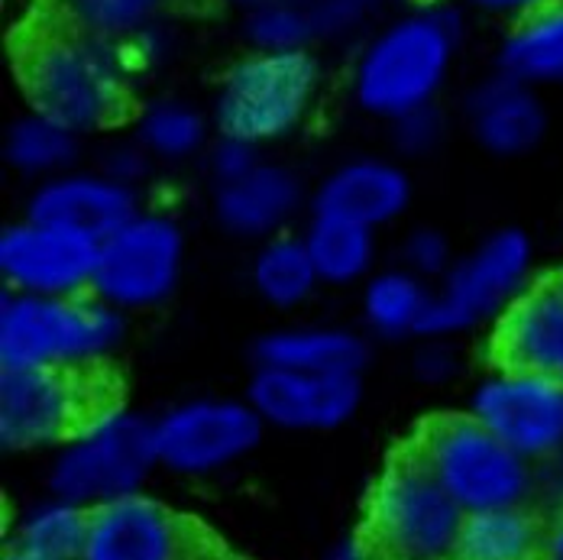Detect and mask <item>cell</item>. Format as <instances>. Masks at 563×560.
Masks as SVG:
<instances>
[{
    "instance_id": "obj_39",
    "label": "cell",
    "mask_w": 563,
    "mask_h": 560,
    "mask_svg": "<svg viewBox=\"0 0 563 560\" xmlns=\"http://www.w3.org/2000/svg\"><path fill=\"white\" fill-rule=\"evenodd\" d=\"M541 560H563V558H554V554H548V558H541Z\"/></svg>"
},
{
    "instance_id": "obj_26",
    "label": "cell",
    "mask_w": 563,
    "mask_h": 560,
    "mask_svg": "<svg viewBox=\"0 0 563 560\" xmlns=\"http://www.w3.org/2000/svg\"><path fill=\"white\" fill-rule=\"evenodd\" d=\"M428 301H431V288L424 285V279H418L405 266L386 270L373 276L363 288V318L383 337L418 334Z\"/></svg>"
},
{
    "instance_id": "obj_4",
    "label": "cell",
    "mask_w": 563,
    "mask_h": 560,
    "mask_svg": "<svg viewBox=\"0 0 563 560\" xmlns=\"http://www.w3.org/2000/svg\"><path fill=\"white\" fill-rule=\"evenodd\" d=\"M460 46V20L448 7H424L389 23L356 62L360 108L386 120L434 105Z\"/></svg>"
},
{
    "instance_id": "obj_9",
    "label": "cell",
    "mask_w": 563,
    "mask_h": 560,
    "mask_svg": "<svg viewBox=\"0 0 563 560\" xmlns=\"http://www.w3.org/2000/svg\"><path fill=\"white\" fill-rule=\"evenodd\" d=\"M227 545L172 505L130 493L88 505L78 560H224Z\"/></svg>"
},
{
    "instance_id": "obj_40",
    "label": "cell",
    "mask_w": 563,
    "mask_h": 560,
    "mask_svg": "<svg viewBox=\"0 0 563 560\" xmlns=\"http://www.w3.org/2000/svg\"><path fill=\"white\" fill-rule=\"evenodd\" d=\"M224 560H240V558H236V554H227V558Z\"/></svg>"
},
{
    "instance_id": "obj_8",
    "label": "cell",
    "mask_w": 563,
    "mask_h": 560,
    "mask_svg": "<svg viewBox=\"0 0 563 560\" xmlns=\"http://www.w3.org/2000/svg\"><path fill=\"white\" fill-rule=\"evenodd\" d=\"M528 273L531 240L515 227L489 233L473 253L456 260L441 288L431 292L418 334H460L486 318H499L528 285Z\"/></svg>"
},
{
    "instance_id": "obj_31",
    "label": "cell",
    "mask_w": 563,
    "mask_h": 560,
    "mask_svg": "<svg viewBox=\"0 0 563 560\" xmlns=\"http://www.w3.org/2000/svg\"><path fill=\"white\" fill-rule=\"evenodd\" d=\"M88 531V505L62 503L40 512L20 538V548L56 560H78Z\"/></svg>"
},
{
    "instance_id": "obj_38",
    "label": "cell",
    "mask_w": 563,
    "mask_h": 560,
    "mask_svg": "<svg viewBox=\"0 0 563 560\" xmlns=\"http://www.w3.org/2000/svg\"><path fill=\"white\" fill-rule=\"evenodd\" d=\"M227 3H246V7H256L260 0H227Z\"/></svg>"
},
{
    "instance_id": "obj_28",
    "label": "cell",
    "mask_w": 563,
    "mask_h": 560,
    "mask_svg": "<svg viewBox=\"0 0 563 560\" xmlns=\"http://www.w3.org/2000/svg\"><path fill=\"white\" fill-rule=\"evenodd\" d=\"M246 36L260 53L308 50L314 40H324L314 0H260L250 7Z\"/></svg>"
},
{
    "instance_id": "obj_41",
    "label": "cell",
    "mask_w": 563,
    "mask_h": 560,
    "mask_svg": "<svg viewBox=\"0 0 563 560\" xmlns=\"http://www.w3.org/2000/svg\"><path fill=\"white\" fill-rule=\"evenodd\" d=\"M363 3H366V7H373V3H376V0H363Z\"/></svg>"
},
{
    "instance_id": "obj_1",
    "label": "cell",
    "mask_w": 563,
    "mask_h": 560,
    "mask_svg": "<svg viewBox=\"0 0 563 560\" xmlns=\"http://www.w3.org/2000/svg\"><path fill=\"white\" fill-rule=\"evenodd\" d=\"M16 78L33 111L71 133L108 130L130 108L126 58L120 46L56 23H40L16 50Z\"/></svg>"
},
{
    "instance_id": "obj_29",
    "label": "cell",
    "mask_w": 563,
    "mask_h": 560,
    "mask_svg": "<svg viewBox=\"0 0 563 560\" xmlns=\"http://www.w3.org/2000/svg\"><path fill=\"white\" fill-rule=\"evenodd\" d=\"M75 150H78V133H71L68 127L36 111L16 120L3 140L7 163L30 175H46V172L65 168L75 160Z\"/></svg>"
},
{
    "instance_id": "obj_13",
    "label": "cell",
    "mask_w": 563,
    "mask_h": 560,
    "mask_svg": "<svg viewBox=\"0 0 563 560\" xmlns=\"http://www.w3.org/2000/svg\"><path fill=\"white\" fill-rule=\"evenodd\" d=\"M470 411L525 460L563 448V383L558 380L496 370L473 393Z\"/></svg>"
},
{
    "instance_id": "obj_16",
    "label": "cell",
    "mask_w": 563,
    "mask_h": 560,
    "mask_svg": "<svg viewBox=\"0 0 563 560\" xmlns=\"http://www.w3.org/2000/svg\"><path fill=\"white\" fill-rule=\"evenodd\" d=\"M363 398L360 373H301L260 366L250 380V405L279 428H338Z\"/></svg>"
},
{
    "instance_id": "obj_22",
    "label": "cell",
    "mask_w": 563,
    "mask_h": 560,
    "mask_svg": "<svg viewBox=\"0 0 563 560\" xmlns=\"http://www.w3.org/2000/svg\"><path fill=\"white\" fill-rule=\"evenodd\" d=\"M366 340L340 328H288L256 343V366L301 373H363Z\"/></svg>"
},
{
    "instance_id": "obj_23",
    "label": "cell",
    "mask_w": 563,
    "mask_h": 560,
    "mask_svg": "<svg viewBox=\"0 0 563 560\" xmlns=\"http://www.w3.org/2000/svg\"><path fill=\"white\" fill-rule=\"evenodd\" d=\"M499 72L531 88L563 85V0L515 23L499 50Z\"/></svg>"
},
{
    "instance_id": "obj_25",
    "label": "cell",
    "mask_w": 563,
    "mask_h": 560,
    "mask_svg": "<svg viewBox=\"0 0 563 560\" xmlns=\"http://www.w3.org/2000/svg\"><path fill=\"white\" fill-rule=\"evenodd\" d=\"M301 240L318 270V279L328 285H350L373 270L376 237L369 227L334 221V218H314Z\"/></svg>"
},
{
    "instance_id": "obj_3",
    "label": "cell",
    "mask_w": 563,
    "mask_h": 560,
    "mask_svg": "<svg viewBox=\"0 0 563 560\" xmlns=\"http://www.w3.org/2000/svg\"><path fill=\"white\" fill-rule=\"evenodd\" d=\"M123 411L104 360L0 370V438L7 450L75 444Z\"/></svg>"
},
{
    "instance_id": "obj_14",
    "label": "cell",
    "mask_w": 563,
    "mask_h": 560,
    "mask_svg": "<svg viewBox=\"0 0 563 560\" xmlns=\"http://www.w3.org/2000/svg\"><path fill=\"white\" fill-rule=\"evenodd\" d=\"M260 435L263 418L253 405L205 398L178 405L156 421V450L159 463L172 470L205 473L256 448Z\"/></svg>"
},
{
    "instance_id": "obj_34",
    "label": "cell",
    "mask_w": 563,
    "mask_h": 560,
    "mask_svg": "<svg viewBox=\"0 0 563 560\" xmlns=\"http://www.w3.org/2000/svg\"><path fill=\"white\" fill-rule=\"evenodd\" d=\"M256 166H260L256 146L246 143V140L221 136V143L211 150V172H214V182H218V185L236 182V178L250 175Z\"/></svg>"
},
{
    "instance_id": "obj_21",
    "label": "cell",
    "mask_w": 563,
    "mask_h": 560,
    "mask_svg": "<svg viewBox=\"0 0 563 560\" xmlns=\"http://www.w3.org/2000/svg\"><path fill=\"white\" fill-rule=\"evenodd\" d=\"M548 558V518L525 505L473 512L463 518L451 560H541Z\"/></svg>"
},
{
    "instance_id": "obj_7",
    "label": "cell",
    "mask_w": 563,
    "mask_h": 560,
    "mask_svg": "<svg viewBox=\"0 0 563 560\" xmlns=\"http://www.w3.org/2000/svg\"><path fill=\"white\" fill-rule=\"evenodd\" d=\"M318 91V62L308 50L253 53L236 62L214 105L221 136L253 146L291 133Z\"/></svg>"
},
{
    "instance_id": "obj_32",
    "label": "cell",
    "mask_w": 563,
    "mask_h": 560,
    "mask_svg": "<svg viewBox=\"0 0 563 560\" xmlns=\"http://www.w3.org/2000/svg\"><path fill=\"white\" fill-rule=\"evenodd\" d=\"M401 263L408 273H415L418 279H434V276H448L453 266L451 243L441 230L434 227H418L405 237L401 243Z\"/></svg>"
},
{
    "instance_id": "obj_27",
    "label": "cell",
    "mask_w": 563,
    "mask_h": 560,
    "mask_svg": "<svg viewBox=\"0 0 563 560\" xmlns=\"http://www.w3.org/2000/svg\"><path fill=\"white\" fill-rule=\"evenodd\" d=\"M250 276H253V288L260 292V298L276 308L301 305L321 282L311 256H308L305 240H295V237H273L269 243H263L253 260Z\"/></svg>"
},
{
    "instance_id": "obj_12",
    "label": "cell",
    "mask_w": 563,
    "mask_h": 560,
    "mask_svg": "<svg viewBox=\"0 0 563 560\" xmlns=\"http://www.w3.org/2000/svg\"><path fill=\"white\" fill-rule=\"evenodd\" d=\"M101 243L65 227L23 224L0 233V273L16 295H85L95 285Z\"/></svg>"
},
{
    "instance_id": "obj_30",
    "label": "cell",
    "mask_w": 563,
    "mask_h": 560,
    "mask_svg": "<svg viewBox=\"0 0 563 560\" xmlns=\"http://www.w3.org/2000/svg\"><path fill=\"white\" fill-rule=\"evenodd\" d=\"M208 140L205 117L181 105V101H159L140 113V143L150 156L166 163H178L195 156Z\"/></svg>"
},
{
    "instance_id": "obj_19",
    "label": "cell",
    "mask_w": 563,
    "mask_h": 560,
    "mask_svg": "<svg viewBox=\"0 0 563 560\" xmlns=\"http://www.w3.org/2000/svg\"><path fill=\"white\" fill-rule=\"evenodd\" d=\"M466 123L493 156H525L544 140L548 111L538 88L499 72L466 95Z\"/></svg>"
},
{
    "instance_id": "obj_17",
    "label": "cell",
    "mask_w": 563,
    "mask_h": 560,
    "mask_svg": "<svg viewBox=\"0 0 563 560\" xmlns=\"http://www.w3.org/2000/svg\"><path fill=\"white\" fill-rule=\"evenodd\" d=\"M136 218V198L126 182L111 175H56L36 188L26 221L78 230L98 243Z\"/></svg>"
},
{
    "instance_id": "obj_36",
    "label": "cell",
    "mask_w": 563,
    "mask_h": 560,
    "mask_svg": "<svg viewBox=\"0 0 563 560\" xmlns=\"http://www.w3.org/2000/svg\"><path fill=\"white\" fill-rule=\"evenodd\" d=\"M548 554L563 558V505L554 518H548Z\"/></svg>"
},
{
    "instance_id": "obj_18",
    "label": "cell",
    "mask_w": 563,
    "mask_h": 560,
    "mask_svg": "<svg viewBox=\"0 0 563 560\" xmlns=\"http://www.w3.org/2000/svg\"><path fill=\"white\" fill-rule=\"evenodd\" d=\"M411 201V182L405 168L386 160H353L334 168L314 191V218H334L350 224H389L405 215Z\"/></svg>"
},
{
    "instance_id": "obj_15",
    "label": "cell",
    "mask_w": 563,
    "mask_h": 560,
    "mask_svg": "<svg viewBox=\"0 0 563 560\" xmlns=\"http://www.w3.org/2000/svg\"><path fill=\"white\" fill-rule=\"evenodd\" d=\"M496 370H521L563 383V273L528 282L496 318Z\"/></svg>"
},
{
    "instance_id": "obj_2",
    "label": "cell",
    "mask_w": 563,
    "mask_h": 560,
    "mask_svg": "<svg viewBox=\"0 0 563 560\" xmlns=\"http://www.w3.org/2000/svg\"><path fill=\"white\" fill-rule=\"evenodd\" d=\"M466 512L401 441L373 480L346 560H451Z\"/></svg>"
},
{
    "instance_id": "obj_6",
    "label": "cell",
    "mask_w": 563,
    "mask_h": 560,
    "mask_svg": "<svg viewBox=\"0 0 563 560\" xmlns=\"http://www.w3.org/2000/svg\"><path fill=\"white\" fill-rule=\"evenodd\" d=\"M120 315L98 295H7L0 308V366H62L104 360L120 340Z\"/></svg>"
},
{
    "instance_id": "obj_5",
    "label": "cell",
    "mask_w": 563,
    "mask_h": 560,
    "mask_svg": "<svg viewBox=\"0 0 563 560\" xmlns=\"http://www.w3.org/2000/svg\"><path fill=\"white\" fill-rule=\"evenodd\" d=\"M405 444L466 515L525 505L531 493L528 460L496 438L473 411L431 415Z\"/></svg>"
},
{
    "instance_id": "obj_33",
    "label": "cell",
    "mask_w": 563,
    "mask_h": 560,
    "mask_svg": "<svg viewBox=\"0 0 563 560\" xmlns=\"http://www.w3.org/2000/svg\"><path fill=\"white\" fill-rule=\"evenodd\" d=\"M444 136V117L434 105L418 108L393 120V143L405 156H424L431 153Z\"/></svg>"
},
{
    "instance_id": "obj_37",
    "label": "cell",
    "mask_w": 563,
    "mask_h": 560,
    "mask_svg": "<svg viewBox=\"0 0 563 560\" xmlns=\"http://www.w3.org/2000/svg\"><path fill=\"white\" fill-rule=\"evenodd\" d=\"M3 560H56V558H46V554H36V551H26V548H13V551H7Z\"/></svg>"
},
{
    "instance_id": "obj_35",
    "label": "cell",
    "mask_w": 563,
    "mask_h": 560,
    "mask_svg": "<svg viewBox=\"0 0 563 560\" xmlns=\"http://www.w3.org/2000/svg\"><path fill=\"white\" fill-rule=\"evenodd\" d=\"M473 7H479V10H486V13H506V17H528V13H534V10H541V7H548V3H554V0H470Z\"/></svg>"
},
{
    "instance_id": "obj_20",
    "label": "cell",
    "mask_w": 563,
    "mask_h": 560,
    "mask_svg": "<svg viewBox=\"0 0 563 560\" xmlns=\"http://www.w3.org/2000/svg\"><path fill=\"white\" fill-rule=\"evenodd\" d=\"M301 208V182L276 163H260L250 175L218 185L214 215L236 237H269Z\"/></svg>"
},
{
    "instance_id": "obj_24",
    "label": "cell",
    "mask_w": 563,
    "mask_h": 560,
    "mask_svg": "<svg viewBox=\"0 0 563 560\" xmlns=\"http://www.w3.org/2000/svg\"><path fill=\"white\" fill-rule=\"evenodd\" d=\"M166 7L169 0H43V17L62 30L123 46L150 33Z\"/></svg>"
},
{
    "instance_id": "obj_10",
    "label": "cell",
    "mask_w": 563,
    "mask_h": 560,
    "mask_svg": "<svg viewBox=\"0 0 563 560\" xmlns=\"http://www.w3.org/2000/svg\"><path fill=\"white\" fill-rule=\"evenodd\" d=\"M156 460V425L120 411L91 435L68 444L53 473V486L62 503H111L136 493Z\"/></svg>"
},
{
    "instance_id": "obj_11",
    "label": "cell",
    "mask_w": 563,
    "mask_h": 560,
    "mask_svg": "<svg viewBox=\"0 0 563 560\" xmlns=\"http://www.w3.org/2000/svg\"><path fill=\"white\" fill-rule=\"evenodd\" d=\"M185 240L163 215H136L101 240L91 295L113 308H150L166 301L181 276Z\"/></svg>"
}]
</instances>
